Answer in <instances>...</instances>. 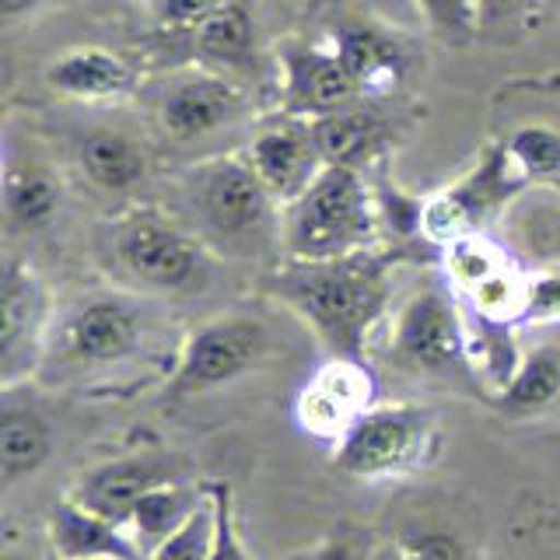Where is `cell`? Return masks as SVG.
Here are the masks:
<instances>
[{"instance_id":"1","label":"cell","mask_w":560,"mask_h":560,"mask_svg":"<svg viewBox=\"0 0 560 560\" xmlns=\"http://www.w3.org/2000/svg\"><path fill=\"white\" fill-rule=\"evenodd\" d=\"M399 253L361 249L340 259H284L262 277V291L291 308L329 358H361L364 343L393 302Z\"/></svg>"},{"instance_id":"2","label":"cell","mask_w":560,"mask_h":560,"mask_svg":"<svg viewBox=\"0 0 560 560\" xmlns=\"http://www.w3.org/2000/svg\"><path fill=\"white\" fill-rule=\"evenodd\" d=\"M186 228L218 259H267L280 253V207L245 154H214L183 172Z\"/></svg>"},{"instance_id":"3","label":"cell","mask_w":560,"mask_h":560,"mask_svg":"<svg viewBox=\"0 0 560 560\" xmlns=\"http://www.w3.org/2000/svg\"><path fill=\"white\" fill-rule=\"evenodd\" d=\"M151 340V308L127 291L84 294L52 315L39 372L98 375L137 361Z\"/></svg>"},{"instance_id":"4","label":"cell","mask_w":560,"mask_h":560,"mask_svg":"<svg viewBox=\"0 0 560 560\" xmlns=\"http://www.w3.org/2000/svg\"><path fill=\"white\" fill-rule=\"evenodd\" d=\"M382 210L364 172L326 165L315 183L284 207L280 256L284 259H340L372 249Z\"/></svg>"},{"instance_id":"5","label":"cell","mask_w":560,"mask_h":560,"mask_svg":"<svg viewBox=\"0 0 560 560\" xmlns=\"http://www.w3.org/2000/svg\"><path fill=\"white\" fill-rule=\"evenodd\" d=\"M105 259L133 291L192 294L214 277V253L162 210H127L105 228Z\"/></svg>"},{"instance_id":"6","label":"cell","mask_w":560,"mask_h":560,"mask_svg":"<svg viewBox=\"0 0 560 560\" xmlns=\"http://www.w3.org/2000/svg\"><path fill=\"white\" fill-rule=\"evenodd\" d=\"M389 361L410 375H424L452 385H469L480 393L469 368L466 350V312L448 280H428L417 288L402 308L396 312L393 337H389Z\"/></svg>"},{"instance_id":"7","label":"cell","mask_w":560,"mask_h":560,"mask_svg":"<svg viewBox=\"0 0 560 560\" xmlns=\"http://www.w3.org/2000/svg\"><path fill=\"white\" fill-rule=\"evenodd\" d=\"M438 452V417L417 402H375L332 448L340 472L358 480L410 477Z\"/></svg>"},{"instance_id":"8","label":"cell","mask_w":560,"mask_h":560,"mask_svg":"<svg viewBox=\"0 0 560 560\" xmlns=\"http://www.w3.org/2000/svg\"><path fill=\"white\" fill-rule=\"evenodd\" d=\"M270 329L249 312H224L207 319L186 337L179 361H175L165 396L168 399H192L214 393L221 385L249 375L270 358Z\"/></svg>"},{"instance_id":"9","label":"cell","mask_w":560,"mask_h":560,"mask_svg":"<svg viewBox=\"0 0 560 560\" xmlns=\"http://www.w3.org/2000/svg\"><path fill=\"white\" fill-rule=\"evenodd\" d=\"M522 186L525 175L508 158L504 144L487 151L483 162L466 172L459 183L420 203V235L438 249L466 235H477L515 192H522Z\"/></svg>"},{"instance_id":"10","label":"cell","mask_w":560,"mask_h":560,"mask_svg":"<svg viewBox=\"0 0 560 560\" xmlns=\"http://www.w3.org/2000/svg\"><path fill=\"white\" fill-rule=\"evenodd\" d=\"M49 291L28 262L8 259L0 280V382L18 389V382L35 375L46 358V340L52 326Z\"/></svg>"},{"instance_id":"11","label":"cell","mask_w":560,"mask_h":560,"mask_svg":"<svg viewBox=\"0 0 560 560\" xmlns=\"http://www.w3.org/2000/svg\"><path fill=\"white\" fill-rule=\"evenodd\" d=\"M375 407V375L361 358H329L294 399V420L308 438L337 448L343 434Z\"/></svg>"},{"instance_id":"12","label":"cell","mask_w":560,"mask_h":560,"mask_svg":"<svg viewBox=\"0 0 560 560\" xmlns=\"http://www.w3.org/2000/svg\"><path fill=\"white\" fill-rule=\"evenodd\" d=\"M245 113V92L210 67H189L175 74L158 95V122L172 140H203L238 122Z\"/></svg>"},{"instance_id":"13","label":"cell","mask_w":560,"mask_h":560,"mask_svg":"<svg viewBox=\"0 0 560 560\" xmlns=\"http://www.w3.org/2000/svg\"><path fill=\"white\" fill-rule=\"evenodd\" d=\"M284 113L298 119H323L358 102L361 88L347 74L340 57L305 39H284L277 49Z\"/></svg>"},{"instance_id":"14","label":"cell","mask_w":560,"mask_h":560,"mask_svg":"<svg viewBox=\"0 0 560 560\" xmlns=\"http://www.w3.org/2000/svg\"><path fill=\"white\" fill-rule=\"evenodd\" d=\"M186 477H189V469L179 455H168V452L122 455V459L102 463L92 472H84L70 498L84 508H92L102 518L130 529V515L140 498L151 494L158 487L183 483Z\"/></svg>"},{"instance_id":"15","label":"cell","mask_w":560,"mask_h":560,"mask_svg":"<svg viewBox=\"0 0 560 560\" xmlns=\"http://www.w3.org/2000/svg\"><path fill=\"white\" fill-rule=\"evenodd\" d=\"M245 158L280 207L294 203L315 183V175L326 168L323 151L315 144L312 119H298L288 113L273 122H262L253 133Z\"/></svg>"},{"instance_id":"16","label":"cell","mask_w":560,"mask_h":560,"mask_svg":"<svg viewBox=\"0 0 560 560\" xmlns=\"http://www.w3.org/2000/svg\"><path fill=\"white\" fill-rule=\"evenodd\" d=\"M43 78L49 92L84 102V105L119 102V98H127L137 84L133 67L102 46H78V49L60 52V57L46 67Z\"/></svg>"},{"instance_id":"17","label":"cell","mask_w":560,"mask_h":560,"mask_svg":"<svg viewBox=\"0 0 560 560\" xmlns=\"http://www.w3.org/2000/svg\"><path fill=\"white\" fill-rule=\"evenodd\" d=\"M49 542L57 560H144L127 525L102 518L74 498L49 512Z\"/></svg>"},{"instance_id":"18","label":"cell","mask_w":560,"mask_h":560,"mask_svg":"<svg viewBox=\"0 0 560 560\" xmlns=\"http://www.w3.org/2000/svg\"><path fill=\"white\" fill-rule=\"evenodd\" d=\"M332 52L347 67L361 92H393L399 78L407 74V49L393 32H385L361 18H343L332 28Z\"/></svg>"},{"instance_id":"19","label":"cell","mask_w":560,"mask_h":560,"mask_svg":"<svg viewBox=\"0 0 560 560\" xmlns=\"http://www.w3.org/2000/svg\"><path fill=\"white\" fill-rule=\"evenodd\" d=\"M52 452L49 420L32 407L28 399H18L14 389H4V413H0V483L14 487L39 472Z\"/></svg>"},{"instance_id":"20","label":"cell","mask_w":560,"mask_h":560,"mask_svg":"<svg viewBox=\"0 0 560 560\" xmlns=\"http://www.w3.org/2000/svg\"><path fill=\"white\" fill-rule=\"evenodd\" d=\"M312 130H315V144H319L326 165H343L358 172L372 165L385 151V140H389L382 116L361 109L358 102L350 105V109L312 119Z\"/></svg>"},{"instance_id":"21","label":"cell","mask_w":560,"mask_h":560,"mask_svg":"<svg viewBox=\"0 0 560 560\" xmlns=\"http://www.w3.org/2000/svg\"><path fill=\"white\" fill-rule=\"evenodd\" d=\"M78 165L105 192H130L148 179V151L122 130H92L78 144Z\"/></svg>"},{"instance_id":"22","label":"cell","mask_w":560,"mask_h":560,"mask_svg":"<svg viewBox=\"0 0 560 560\" xmlns=\"http://www.w3.org/2000/svg\"><path fill=\"white\" fill-rule=\"evenodd\" d=\"M207 501H210V487H192L189 480L158 487L151 494L140 498L130 515V533L137 539V547L144 550V560L162 547L172 533H179Z\"/></svg>"},{"instance_id":"23","label":"cell","mask_w":560,"mask_h":560,"mask_svg":"<svg viewBox=\"0 0 560 560\" xmlns=\"http://www.w3.org/2000/svg\"><path fill=\"white\" fill-rule=\"evenodd\" d=\"M466 350H469L472 378H477L483 399H494L512 385L522 364V350L515 343L512 323H494L477 312H466Z\"/></svg>"},{"instance_id":"24","label":"cell","mask_w":560,"mask_h":560,"mask_svg":"<svg viewBox=\"0 0 560 560\" xmlns=\"http://www.w3.org/2000/svg\"><path fill=\"white\" fill-rule=\"evenodd\" d=\"M192 49H197L200 67L210 70H238L249 67L256 57V25L245 0H228V4L210 14L200 28H192Z\"/></svg>"},{"instance_id":"25","label":"cell","mask_w":560,"mask_h":560,"mask_svg":"<svg viewBox=\"0 0 560 560\" xmlns=\"http://www.w3.org/2000/svg\"><path fill=\"white\" fill-rule=\"evenodd\" d=\"M560 399V347L539 343L525 350L522 364L504 393L487 399L504 417H539Z\"/></svg>"},{"instance_id":"26","label":"cell","mask_w":560,"mask_h":560,"mask_svg":"<svg viewBox=\"0 0 560 560\" xmlns=\"http://www.w3.org/2000/svg\"><path fill=\"white\" fill-rule=\"evenodd\" d=\"M60 210V183L35 162H8L4 172V214L18 232H39Z\"/></svg>"},{"instance_id":"27","label":"cell","mask_w":560,"mask_h":560,"mask_svg":"<svg viewBox=\"0 0 560 560\" xmlns=\"http://www.w3.org/2000/svg\"><path fill=\"white\" fill-rule=\"evenodd\" d=\"M529 288H533V277L512 259L508 267H501L494 277H487L480 288L466 291L463 298H466L469 312L483 315V319L522 326L525 308H529Z\"/></svg>"},{"instance_id":"28","label":"cell","mask_w":560,"mask_h":560,"mask_svg":"<svg viewBox=\"0 0 560 560\" xmlns=\"http://www.w3.org/2000/svg\"><path fill=\"white\" fill-rule=\"evenodd\" d=\"M508 262H512V256H508L501 245L490 242L483 232L466 235V238L452 242V245H445V249H442L445 280L459 294L480 288L487 277H494L501 267H508Z\"/></svg>"},{"instance_id":"29","label":"cell","mask_w":560,"mask_h":560,"mask_svg":"<svg viewBox=\"0 0 560 560\" xmlns=\"http://www.w3.org/2000/svg\"><path fill=\"white\" fill-rule=\"evenodd\" d=\"M504 151L525 175V183L560 175V130L547 127V122H525L504 140Z\"/></svg>"},{"instance_id":"30","label":"cell","mask_w":560,"mask_h":560,"mask_svg":"<svg viewBox=\"0 0 560 560\" xmlns=\"http://www.w3.org/2000/svg\"><path fill=\"white\" fill-rule=\"evenodd\" d=\"M428 28L448 46H466L480 35V0H413Z\"/></svg>"},{"instance_id":"31","label":"cell","mask_w":560,"mask_h":560,"mask_svg":"<svg viewBox=\"0 0 560 560\" xmlns=\"http://www.w3.org/2000/svg\"><path fill=\"white\" fill-rule=\"evenodd\" d=\"M214 550V501H207L179 533H172L148 560H210Z\"/></svg>"},{"instance_id":"32","label":"cell","mask_w":560,"mask_h":560,"mask_svg":"<svg viewBox=\"0 0 560 560\" xmlns=\"http://www.w3.org/2000/svg\"><path fill=\"white\" fill-rule=\"evenodd\" d=\"M207 487H210V501H214V550H210V560H253L238 536V525H235L232 483L218 480Z\"/></svg>"},{"instance_id":"33","label":"cell","mask_w":560,"mask_h":560,"mask_svg":"<svg viewBox=\"0 0 560 560\" xmlns=\"http://www.w3.org/2000/svg\"><path fill=\"white\" fill-rule=\"evenodd\" d=\"M399 557L402 560H472V553L466 550V542L452 533L442 529H417L407 533L399 542Z\"/></svg>"},{"instance_id":"34","label":"cell","mask_w":560,"mask_h":560,"mask_svg":"<svg viewBox=\"0 0 560 560\" xmlns=\"http://www.w3.org/2000/svg\"><path fill=\"white\" fill-rule=\"evenodd\" d=\"M228 0H151V14L162 28L192 32L200 28L210 14H218Z\"/></svg>"},{"instance_id":"35","label":"cell","mask_w":560,"mask_h":560,"mask_svg":"<svg viewBox=\"0 0 560 560\" xmlns=\"http://www.w3.org/2000/svg\"><path fill=\"white\" fill-rule=\"evenodd\" d=\"M560 323V262H553L550 270H542L533 277L529 288V308H525V323Z\"/></svg>"},{"instance_id":"36","label":"cell","mask_w":560,"mask_h":560,"mask_svg":"<svg viewBox=\"0 0 560 560\" xmlns=\"http://www.w3.org/2000/svg\"><path fill=\"white\" fill-rule=\"evenodd\" d=\"M536 8V0H480V32L498 35L518 25L525 14Z\"/></svg>"},{"instance_id":"37","label":"cell","mask_w":560,"mask_h":560,"mask_svg":"<svg viewBox=\"0 0 560 560\" xmlns=\"http://www.w3.org/2000/svg\"><path fill=\"white\" fill-rule=\"evenodd\" d=\"M372 539L364 533H340V536H329L323 547H315V553L308 560H372Z\"/></svg>"},{"instance_id":"38","label":"cell","mask_w":560,"mask_h":560,"mask_svg":"<svg viewBox=\"0 0 560 560\" xmlns=\"http://www.w3.org/2000/svg\"><path fill=\"white\" fill-rule=\"evenodd\" d=\"M39 0H0V14H4V22H14V18L28 14Z\"/></svg>"},{"instance_id":"39","label":"cell","mask_w":560,"mask_h":560,"mask_svg":"<svg viewBox=\"0 0 560 560\" xmlns=\"http://www.w3.org/2000/svg\"><path fill=\"white\" fill-rule=\"evenodd\" d=\"M372 560H402V557H399V547H378Z\"/></svg>"}]
</instances>
